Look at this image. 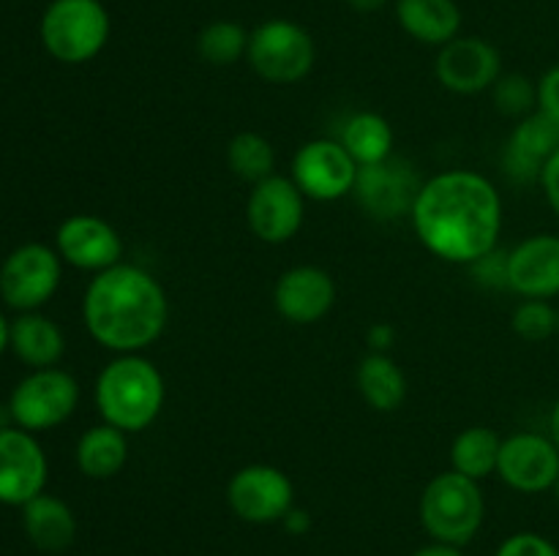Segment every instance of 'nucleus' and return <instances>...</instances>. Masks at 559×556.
Wrapping results in <instances>:
<instances>
[{"mask_svg": "<svg viewBox=\"0 0 559 556\" xmlns=\"http://www.w3.org/2000/svg\"><path fill=\"white\" fill-rule=\"evenodd\" d=\"M246 60L260 80L271 85H295L314 69L317 47L304 25L276 16L249 33Z\"/></svg>", "mask_w": 559, "mask_h": 556, "instance_id": "obj_6", "label": "nucleus"}, {"mask_svg": "<svg viewBox=\"0 0 559 556\" xmlns=\"http://www.w3.org/2000/svg\"><path fill=\"white\" fill-rule=\"evenodd\" d=\"M424 180L407 158L391 156L380 164L358 167L353 196L366 216L377 221H399L413 213Z\"/></svg>", "mask_w": 559, "mask_h": 556, "instance_id": "obj_9", "label": "nucleus"}, {"mask_svg": "<svg viewBox=\"0 0 559 556\" xmlns=\"http://www.w3.org/2000/svg\"><path fill=\"white\" fill-rule=\"evenodd\" d=\"M227 164L233 174L254 185L276 174V150H273L271 140H265L257 131H240L229 140Z\"/></svg>", "mask_w": 559, "mask_h": 556, "instance_id": "obj_27", "label": "nucleus"}, {"mask_svg": "<svg viewBox=\"0 0 559 556\" xmlns=\"http://www.w3.org/2000/svg\"><path fill=\"white\" fill-rule=\"evenodd\" d=\"M549 436L559 447V398L555 401V407H551V414H549Z\"/></svg>", "mask_w": 559, "mask_h": 556, "instance_id": "obj_39", "label": "nucleus"}, {"mask_svg": "<svg viewBox=\"0 0 559 556\" xmlns=\"http://www.w3.org/2000/svg\"><path fill=\"white\" fill-rule=\"evenodd\" d=\"M413 556H464L462 554V548H459V545H448V543H429V545H424V548H418L415 551Z\"/></svg>", "mask_w": 559, "mask_h": 556, "instance_id": "obj_37", "label": "nucleus"}, {"mask_svg": "<svg viewBox=\"0 0 559 556\" xmlns=\"http://www.w3.org/2000/svg\"><path fill=\"white\" fill-rule=\"evenodd\" d=\"M540 189H544L546 202H549V207L559 218V150L551 156V161L546 164L544 174H540Z\"/></svg>", "mask_w": 559, "mask_h": 556, "instance_id": "obj_34", "label": "nucleus"}, {"mask_svg": "<svg viewBox=\"0 0 559 556\" xmlns=\"http://www.w3.org/2000/svg\"><path fill=\"white\" fill-rule=\"evenodd\" d=\"M63 281V259L52 245L25 243L0 265V300L9 309L38 311L47 305Z\"/></svg>", "mask_w": 559, "mask_h": 556, "instance_id": "obj_8", "label": "nucleus"}, {"mask_svg": "<svg viewBox=\"0 0 559 556\" xmlns=\"http://www.w3.org/2000/svg\"><path fill=\"white\" fill-rule=\"evenodd\" d=\"M22 527H25L27 540L47 554H60L76 537L74 510L60 496L47 494V491L22 507Z\"/></svg>", "mask_w": 559, "mask_h": 556, "instance_id": "obj_22", "label": "nucleus"}, {"mask_svg": "<svg viewBox=\"0 0 559 556\" xmlns=\"http://www.w3.org/2000/svg\"><path fill=\"white\" fill-rule=\"evenodd\" d=\"M306 218V196L293 178L271 174L251 185L246 202V221L254 238L262 243H289L300 232Z\"/></svg>", "mask_w": 559, "mask_h": 556, "instance_id": "obj_11", "label": "nucleus"}, {"mask_svg": "<svg viewBox=\"0 0 559 556\" xmlns=\"http://www.w3.org/2000/svg\"><path fill=\"white\" fill-rule=\"evenodd\" d=\"M246 49H249V31L233 20L211 22L197 36V52L207 65H216V69L238 63L240 58H246Z\"/></svg>", "mask_w": 559, "mask_h": 556, "instance_id": "obj_28", "label": "nucleus"}, {"mask_svg": "<svg viewBox=\"0 0 559 556\" xmlns=\"http://www.w3.org/2000/svg\"><path fill=\"white\" fill-rule=\"evenodd\" d=\"M14 425V420H11V409H9V401H0V431L11 428Z\"/></svg>", "mask_w": 559, "mask_h": 556, "instance_id": "obj_41", "label": "nucleus"}, {"mask_svg": "<svg viewBox=\"0 0 559 556\" xmlns=\"http://www.w3.org/2000/svg\"><path fill=\"white\" fill-rule=\"evenodd\" d=\"M393 341H396V330H393L388 322H374V325L366 330V343L371 347V352L388 354V349L393 347Z\"/></svg>", "mask_w": 559, "mask_h": 556, "instance_id": "obj_35", "label": "nucleus"}, {"mask_svg": "<svg viewBox=\"0 0 559 556\" xmlns=\"http://www.w3.org/2000/svg\"><path fill=\"white\" fill-rule=\"evenodd\" d=\"M495 107L508 118H527L538 109V82L524 74H502L491 87Z\"/></svg>", "mask_w": 559, "mask_h": 556, "instance_id": "obj_29", "label": "nucleus"}, {"mask_svg": "<svg viewBox=\"0 0 559 556\" xmlns=\"http://www.w3.org/2000/svg\"><path fill=\"white\" fill-rule=\"evenodd\" d=\"M557 333H559V309H557Z\"/></svg>", "mask_w": 559, "mask_h": 556, "instance_id": "obj_43", "label": "nucleus"}, {"mask_svg": "<svg viewBox=\"0 0 559 556\" xmlns=\"http://www.w3.org/2000/svg\"><path fill=\"white\" fill-rule=\"evenodd\" d=\"M495 556H559V548L538 532H516L502 540Z\"/></svg>", "mask_w": 559, "mask_h": 556, "instance_id": "obj_32", "label": "nucleus"}, {"mask_svg": "<svg viewBox=\"0 0 559 556\" xmlns=\"http://www.w3.org/2000/svg\"><path fill=\"white\" fill-rule=\"evenodd\" d=\"M9 336H11V322L5 319L3 311H0V354L9 349Z\"/></svg>", "mask_w": 559, "mask_h": 556, "instance_id": "obj_40", "label": "nucleus"}, {"mask_svg": "<svg viewBox=\"0 0 559 556\" xmlns=\"http://www.w3.org/2000/svg\"><path fill=\"white\" fill-rule=\"evenodd\" d=\"M47 474V452L31 431L20 425L0 431V505L25 507L44 494Z\"/></svg>", "mask_w": 559, "mask_h": 556, "instance_id": "obj_15", "label": "nucleus"}, {"mask_svg": "<svg viewBox=\"0 0 559 556\" xmlns=\"http://www.w3.org/2000/svg\"><path fill=\"white\" fill-rule=\"evenodd\" d=\"M508 289L524 300L559 298V234H530L508 251Z\"/></svg>", "mask_w": 559, "mask_h": 556, "instance_id": "obj_17", "label": "nucleus"}, {"mask_svg": "<svg viewBox=\"0 0 559 556\" xmlns=\"http://www.w3.org/2000/svg\"><path fill=\"white\" fill-rule=\"evenodd\" d=\"M502 439L489 425H469L453 439L451 445V463L453 472L464 474L469 480H486L497 474L500 463Z\"/></svg>", "mask_w": 559, "mask_h": 556, "instance_id": "obj_25", "label": "nucleus"}, {"mask_svg": "<svg viewBox=\"0 0 559 556\" xmlns=\"http://www.w3.org/2000/svg\"><path fill=\"white\" fill-rule=\"evenodd\" d=\"M409 218L429 254L469 267L500 245L502 196L486 174L445 169L424 180Z\"/></svg>", "mask_w": 559, "mask_h": 556, "instance_id": "obj_1", "label": "nucleus"}, {"mask_svg": "<svg viewBox=\"0 0 559 556\" xmlns=\"http://www.w3.org/2000/svg\"><path fill=\"white\" fill-rule=\"evenodd\" d=\"M551 491H555V496H557V501H559V478H557V483H555V488H551Z\"/></svg>", "mask_w": 559, "mask_h": 556, "instance_id": "obj_42", "label": "nucleus"}, {"mask_svg": "<svg viewBox=\"0 0 559 556\" xmlns=\"http://www.w3.org/2000/svg\"><path fill=\"white\" fill-rule=\"evenodd\" d=\"M486 501L478 480L459 472H442L426 483L420 494V523L431 540L467 545L484 527Z\"/></svg>", "mask_w": 559, "mask_h": 556, "instance_id": "obj_4", "label": "nucleus"}, {"mask_svg": "<svg viewBox=\"0 0 559 556\" xmlns=\"http://www.w3.org/2000/svg\"><path fill=\"white\" fill-rule=\"evenodd\" d=\"M55 251L76 270L102 273L123 262L126 243L118 229L93 213H74L55 232Z\"/></svg>", "mask_w": 559, "mask_h": 556, "instance_id": "obj_13", "label": "nucleus"}, {"mask_svg": "<svg viewBox=\"0 0 559 556\" xmlns=\"http://www.w3.org/2000/svg\"><path fill=\"white\" fill-rule=\"evenodd\" d=\"M435 74L445 90L475 96L495 87L502 76V58L486 38L456 36L437 52Z\"/></svg>", "mask_w": 559, "mask_h": 556, "instance_id": "obj_16", "label": "nucleus"}, {"mask_svg": "<svg viewBox=\"0 0 559 556\" xmlns=\"http://www.w3.org/2000/svg\"><path fill=\"white\" fill-rule=\"evenodd\" d=\"M109 31L112 22L102 0H52L38 25L44 49L66 65L98 58L107 47Z\"/></svg>", "mask_w": 559, "mask_h": 556, "instance_id": "obj_5", "label": "nucleus"}, {"mask_svg": "<svg viewBox=\"0 0 559 556\" xmlns=\"http://www.w3.org/2000/svg\"><path fill=\"white\" fill-rule=\"evenodd\" d=\"M80 407V382L69 371L58 368H36L16 382L9 396L11 420L20 428L49 431L63 425Z\"/></svg>", "mask_w": 559, "mask_h": 556, "instance_id": "obj_7", "label": "nucleus"}, {"mask_svg": "<svg viewBox=\"0 0 559 556\" xmlns=\"http://www.w3.org/2000/svg\"><path fill=\"white\" fill-rule=\"evenodd\" d=\"M475 281L486 289H508V251L497 245L495 251H489L486 256L475 259L469 265Z\"/></svg>", "mask_w": 559, "mask_h": 556, "instance_id": "obj_31", "label": "nucleus"}, {"mask_svg": "<svg viewBox=\"0 0 559 556\" xmlns=\"http://www.w3.org/2000/svg\"><path fill=\"white\" fill-rule=\"evenodd\" d=\"M497 474L508 488L519 491V494L551 491L559 478V447L551 436L519 431V434L502 439Z\"/></svg>", "mask_w": 559, "mask_h": 556, "instance_id": "obj_14", "label": "nucleus"}, {"mask_svg": "<svg viewBox=\"0 0 559 556\" xmlns=\"http://www.w3.org/2000/svg\"><path fill=\"white\" fill-rule=\"evenodd\" d=\"M9 349L31 371L52 368L66 352V336L58 322L44 316L41 311H25L11 322Z\"/></svg>", "mask_w": 559, "mask_h": 556, "instance_id": "obj_20", "label": "nucleus"}, {"mask_svg": "<svg viewBox=\"0 0 559 556\" xmlns=\"http://www.w3.org/2000/svg\"><path fill=\"white\" fill-rule=\"evenodd\" d=\"M282 523L289 534H306L311 529V516L306 510H300V507H293V510L282 518Z\"/></svg>", "mask_w": 559, "mask_h": 556, "instance_id": "obj_36", "label": "nucleus"}, {"mask_svg": "<svg viewBox=\"0 0 559 556\" xmlns=\"http://www.w3.org/2000/svg\"><path fill=\"white\" fill-rule=\"evenodd\" d=\"M227 505L246 523H276L295 507V485L278 467L249 463L229 478Z\"/></svg>", "mask_w": 559, "mask_h": 556, "instance_id": "obj_10", "label": "nucleus"}, {"mask_svg": "<svg viewBox=\"0 0 559 556\" xmlns=\"http://www.w3.org/2000/svg\"><path fill=\"white\" fill-rule=\"evenodd\" d=\"M538 112L559 125V63L538 80Z\"/></svg>", "mask_w": 559, "mask_h": 556, "instance_id": "obj_33", "label": "nucleus"}, {"mask_svg": "<svg viewBox=\"0 0 559 556\" xmlns=\"http://www.w3.org/2000/svg\"><path fill=\"white\" fill-rule=\"evenodd\" d=\"M273 305L293 325H317L336 305V283L317 265H295L278 276Z\"/></svg>", "mask_w": 559, "mask_h": 556, "instance_id": "obj_18", "label": "nucleus"}, {"mask_svg": "<svg viewBox=\"0 0 559 556\" xmlns=\"http://www.w3.org/2000/svg\"><path fill=\"white\" fill-rule=\"evenodd\" d=\"M102 423L115 425L126 434L151 428L167 401V385L156 363L136 354H118L96 376L93 387Z\"/></svg>", "mask_w": 559, "mask_h": 556, "instance_id": "obj_3", "label": "nucleus"}, {"mask_svg": "<svg viewBox=\"0 0 559 556\" xmlns=\"http://www.w3.org/2000/svg\"><path fill=\"white\" fill-rule=\"evenodd\" d=\"M511 327L519 338L540 343L557 333V309L549 300H522L513 309Z\"/></svg>", "mask_w": 559, "mask_h": 556, "instance_id": "obj_30", "label": "nucleus"}, {"mask_svg": "<svg viewBox=\"0 0 559 556\" xmlns=\"http://www.w3.org/2000/svg\"><path fill=\"white\" fill-rule=\"evenodd\" d=\"M385 3L388 0H347L349 9L358 11V14H374V11H380Z\"/></svg>", "mask_w": 559, "mask_h": 556, "instance_id": "obj_38", "label": "nucleus"}, {"mask_svg": "<svg viewBox=\"0 0 559 556\" xmlns=\"http://www.w3.org/2000/svg\"><path fill=\"white\" fill-rule=\"evenodd\" d=\"M358 390L364 401L377 412H396L407 401V376L391 354L369 352L358 363Z\"/></svg>", "mask_w": 559, "mask_h": 556, "instance_id": "obj_24", "label": "nucleus"}, {"mask_svg": "<svg viewBox=\"0 0 559 556\" xmlns=\"http://www.w3.org/2000/svg\"><path fill=\"white\" fill-rule=\"evenodd\" d=\"M358 164L338 140H311L293 156V180L306 200L336 202L353 194Z\"/></svg>", "mask_w": 559, "mask_h": 556, "instance_id": "obj_12", "label": "nucleus"}, {"mask_svg": "<svg viewBox=\"0 0 559 556\" xmlns=\"http://www.w3.org/2000/svg\"><path fill=\"white\" fill-rule=\"evenodd\" d=\"M82 319L98 347L136 354L162 338L169 300L151 270L120 262L91 278L82 298Z\"/></svg>", "mask_w": 559, "mask_h": 556, "instance_id": "obj_2", "label": "nucleus"}, {"mask_svg": "<svg viewBox=\"0 0 559 556\" xmlns=\"http://www.w3.org/2000/svg\"><path fill=\"white\" fill-rule=\"evenodd\" d=\"M559 150V125L551 123L544 112L533 114L513 125L511 136L502 150V169L519 185L540 183L546 164Z\"/></svg>", "mask_w": 559, "mask_h": 556, "instance_id": "obj_19", "label": "nucleus"}, {"mask_svg": "<svg viewBox=\"0 0 559 556\" xmlns=\"http://www.w3.org/2000/svg\"><path fill=\"white\" fill-rule=\"evenodd\" d=\"M396 20L409 38L429 47H445L462 31L456 0H396Z\"/></svg>", "mask_w": 559, "mask_h": 556, "instance_id": "obj_21", "label": "nucleus"}, {"mask_svg": "<svg viewBox=\"0 0 559 556\" xmlns=\"http://www.w3.org/2000/svg\"><path fill=\"white\" fill-rule=\"evenodd\" d=\"M353 161L358 167L380 164L393 156V129L382 114L358 112L344 123L342 136H338Z\"/></svg>", "mask_w": 559, "mask_h": 556, "instance_id": "obj_26", "label": "nucleus"}, {"mask_svg": "<svg viewBox=\"0 0 559 556\" xmlns=\"http://www.w3.org/2000/svg\"><path fill=\"white\" fill-rule=\"evenodd\" d=\"M76 469L91 480H109L129 463V434L109 423L91 425L76 442Z\"/></svg>", "mask_w": 559, "mask_h": 556, "instance_id": "obj_23", "label": "nucleus"}]
</instances>
